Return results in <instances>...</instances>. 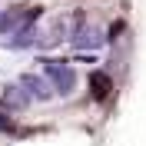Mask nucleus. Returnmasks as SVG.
Listing matches in <instances>:
<instances>
[{
  "mask_svg": "<svg viewBox=\"0 0 146 146\" xmlns=\"http://www.w3.org/2000/svg\"><path fill=\"white\" fill-rule=\"evenodd\" d=\"M36 63L43 66V76L50 83H53L56 96H70L73 90H76V73H73V66L66 63V60H53V56H40Z\"/></svg>",
  "mask_w": 146,
  "mask_h": 146,
  "instance_id": "f257e3e1",
  "label": "nucleus"
},
{
  "mask_svg": "<svg viewBox=\"0 0 146 146\" xmlns=\"http://www.w3.org/2000/svg\"><path fill=\"white\" fill-rule=\"evenodd\" d=\"M20 86L30 93V100H40V103H46V100L56 96L53 83L46 80V76H40V73H23V76H20Z\"/></svg>",
  "mask_w": 146,
  "mask_h": 146,
  "instance_id": "f03ea898",
  "label": "nucleus"
},
{
  "mask_svg": "<svg viewBox=\"0 0 146 146\" xmlns=\"http://www.w3.org/2000/svg\"><path fill=\"white\" fill-rule=\"evenodd\" d=\"M103 40H106V36L93 27V23H83V27L70 36V43L76 46V50H96V46H103Z\"/></svg>",
  "mask_w": 146,
  "mask_h": 146,
  "instance_id": "7ed1b4c3",
  "label": "nucleus"
},
{
  "mask_svg": "<svg viewBox=\"0 0 146 146\" xmlns=\"http://www.w3.org/2000/svg\"><path fill=\"white\" fill-rule=\"evenodd\" d=\"M3 106H10L13 113H23V110L30 106V93L20 86V83H10V86H3Z\"/></svg>",
  "mask_w": 146,
  "mask_h": 146,
  "instance_id": "20e7f679",
  "label": "nucleus"
},
{
  "mask_svg": "<svg viewBox=\"0 0 146 146\" xmlns=\"http://www.w3.org/2000/svg\"><path fill=\"white\" fill-rule=\"evenodd\" d=\"M7 46H10V50H23V46H40V33L33 30V23H30V27H20L17 33H10Z\"/></svg>",
  "mask_w": 146,
  "mask_h": 146,
  "instance_id": "39448f33",
  "label": "nucleus"
},
{
  "mask_svg": "<svg viewBox=\"0 0 146 146\" xmlns=\"http://www.w3.org/2000/svg\"><path fill=\"white\" fill-rule=\"evenodd\" d=\"M110 90H113V80H110V73L103 70H93L90 73V93H93V100H106Z\"/></svg>",
  "mask_w": 146,
  "mask_h": 146,
  "instance_id": "423d86ee",
  "label": "nucleus"
},
{
  "mask_svg": "<svg viewBox=\"0 0 146 146\" xmlns=\"http://www.w3.org/2000/svg\"><path fill=\"white\" fill-rule=\"evenodd\" d=\"M0 133H17V123H13V116H3V113H0Z\"/></svg>",
  "mask_w": 146,
  "mask_h": 146,
  "instance_id": "0eeeda50",
  "label": "nucleus"
}]
</instances>
